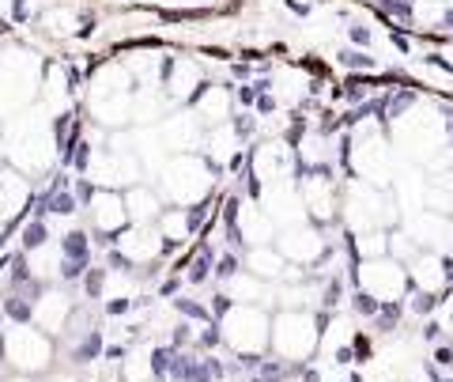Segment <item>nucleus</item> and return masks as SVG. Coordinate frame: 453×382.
I'll return each instance as SVG.
<instances>
[{
  "instance_id": "22",
  "label": "nucleus",
  "mask_w": 453,
  "mask_h": 382,
  "mask_svg": "<svg viewBox=\"0 0 453 382\" xmlns=\"http://www.w3.org/2000/svg\"><path fill=\"white\" fill-rule=\"evenodd\" d=\"M227 311H230V296H216V318L227 314Z\"/></svg>"
},
{
  "instance_id": "5",
  "label": "nucleus",
  "mask_w": 453,
  "mask_h": 382,
  "mask_svg": "<svg viewBox=\"0 0 453 382\" xmlns=\"http://www.w3.org/2000/svg\"><path fill=\"white\" fill-rule=\"evenodd\" d=\"M351 311L374 322V318H378V311H382V299L370 296V291H363V288H355V296H351Z\"/></svg>"
},
{
  "instance_id": "24",
  "label": "nucleus",
  "mask_w": 453,
  "mask_h": 382,
  "mask_svg": "<svg viewBox=\"0 0 453 382\" xmlns=\"http://www.w3.org/2000/svg\"><path fill=\"white\" fill-rule=\"evenodd\" d=\"M129 311V299H117V303H110V314H125Z\"/></svg>"
},
{
  "instance_id": "17",
  "label": "nucleus",
  "mask_w": 453,
  "mask_h": 382,
  "mask_svg": "<svg viewBox=\"0 0 453 382\" xmlns=\"http://www.w3.org/2000/svg\"><path fill=\"white\" fill-rule=\"evenodd\" d=\"M235 272H238V257H235V254L219 257V269H216V277H219V280H230Z\"/></svg>"
},
{
  "instance_id": "16",
  "label": "nucleus",
  "mask_w": 453,
  "mask_h": 382,
  "mask_svg": "<svg viewBox=\"0 0 453 382\" xmlns=\"http://www.w3.org/2000/svg\"><path fill=\"white\" fill-rule=\"evenodd\" d=\"M348 38L355 42V46H370V42H374L370 27H363V23H351V27H348Z\"/></svg>"
},
{
  "instance_id": "7",
  "label": "nucleus",
  "mask_w": 453,
  "mask_h": 382,
  "mask_svg": "<svg viewBox=\"0 0 453 382\" xmlns=\"http://www.w3.org/2000/svg\"><path fill=\"white\" fill-rule=\"evenodd\" d=\"M340 299H344V280L333 277V280L325 284V291H322V311H336Z\"/></svg>"
},
{
  "instance_id": "21",
  "label": "nucleus",
  "mask_w": 453,
  "mask_h": 382,
  "mask_svg": "<svg viewBox=\"0 0 453 382\" xmlns=\"http://www.w3.org/2000/svg\"><path fill=\"white\" fill-rule=\"evenodd\" d=\"M189 337H193V333H189V325H178V330H174V345H170V348H182V345H189Z\"/></svg>"
},
{
  "instance_id": "15",
  "label": "nucleus",
  "mask_w": 453,
  "mask_h": 382,
  "mask_svg": "<svg viewBox=\"0 0 453 382\" xmlns=\"http://www.w3.org/2000/svg\"><path fill=\"white\" fill-rule=\"evenodd\" d=\"M351 352H355L359 364H363V359H370V337L367 333H355V337H351Z\"/></svg>"
},
{
  "instance_id": "4",
  "label": "nucleus",
  "mask_w": 453,
  "mask_h": 382,
  "mask_svg": "<svg viewBox=\"0 0 453 382\" xmlns=\"http://www.w3.org/2000/svg\"><path fill=\"white\" fill-rule=\"evenodd\" d=\"M340 64H344L348 72H374L378 69V61H374L370 53H363V50H344L340 53Z\"/></svg>"
},
{
  "instance_id": "13",
  "label": "nucleus",
  "mask_w": 453,
  "mask_h": 382,
  "mask_svg": "<svg viewBox=\"0 0 453 382\" xmlns=\"http://www.w3.org/2000/svg\"><path fill=\"white\" fill-rule=\"evenodd\" d=\"M4 311L12 314L16 322H30V303H23V299H16V296L8 299V303H4Z\"/></svg>"
},
{
  "instance_id": "20",
  "label": "nucleus",
  "mask_w": 453,
  "mask_h": 382,
  "mask_svg": "<svg viewBox=\"0 0 453 382\" xmlns=\"http://www.w3.org/2000/svg\"><path fill=\"white\" fill-rule=\"evenodd\" d=\"M423 64H430V69H442V72H453V64H449L446 57H442V53H427Z\"/></svg>"
},
{
  "instance_id": "9",
  "label": "nucleus",
  "mask_w": 453,
  "mask_h": 382,
  "mask_svg": "<svg viewBox=\"0 0 453 382\" xmlns=\"http://www.w3.org/2000/svg\"><path fill=\"white\" fill-rule=\"evenodd\" d=\"M178 311L185 314V318H196V322H216L212 318V311H208V307H201V303H193V299H178Z\"/></svg>"
},
{
  "instance_id": "1",
  "label": "nucleus",
  "mask_w": 453,
  "mask_h": 382,
  "mask_svg": "<svg viewBox=\"0 0 453 382\" xmlns=\"http://www.w3.org/2000/svg\"><path fill=\"white\" fill-rule=\"evenodd\" d=\"M61 254L64 261H91V243H87L83 231H72L61 238Z\"/></svg>"
},
{
  "instance_id": "27",
  "label": "nucleus",
  "mask_w": 453,
  "mask_h": 382,
  "mask_svg": "<svg viewBox=\"0 0 453 382\" xmlns=\"http://www.w3.org/2000/svg\"><path fill=\"white\" fill-rule=\"evenodd\" d=\"M253 382H264V378H253Z\"/></svg>"
},
{
  "instance_id": "19",
  "label": "nucleus",
  "mask_w": 453,
  "mask_h": 382,
  "mask_svg": "<svg viewBox=\"0 0 453 382\" xmlns=\"http://www.w3.org/2000/svg\"><path fill=\"white\" fill-rule=\"evenodd\" d=\"M423 371H427V378H430V382H453V378L446 375V371H442L438 364H430V359H427V364H423Z\"/></svg>"
},
{
  "instance_id": "23",
  "label": "nucleus",
  "mask_w": 453,
  "mask_h": 382,
  "mask_svg": "<svg viewBox=\"0 0 453 382\" xmlns=\"http://www.w3.org/2000/svg\"><path fill=\"white\" fill-rule=\"evenodd\" d=\"M438 27H453V4L442 8V19H438Z\"/></svg>"
},
{
  "instance_id": "3",
  "label": "nucleus",
  "mask_w": 453,
  "mask_h": 382,
  "mask_svg": "<svg viewBox=\"0 0 453 382\" xmlns=\"http://www.w3.org/2000/svg\"><path fill=\"white\" fill-rule=\"evenodd\" d=\"M374 8H382L396 23H412L416 19V0H374Z\"/></svg>"
},
{
  "instance_id": "6",
  "label": "nucleus",
  "mask_w": 453,
  "mask_h": 382,
  "mask_svg": "<svg viewBox=\"0 0 453 382\" xmlns=\"http://www.w3.org/2000/svg\"><path fill=\"white\" fill-rule=\"evenodd\" d=\"M98 352H102V333L91 330V337H87V341L72 352V359H76V364H87V359H95Z\"/></svg>"
},
{
  "instance_id": "2",
  "label": "nucleus",
  "mask_w": 453,
  "mask_h": 382,
  "mask_svg": "<svg viewBox=\"0 0 453 382\" xmlns=\"http://www.w3.org/2000/svg\"><path fill=\"white\" fill-rule=\"evenodd\" d=\"M401 318H404V303H401V299L382 303L378 318H374V330H378V333H393L396 325H401Z\"/></svg>"
},
{
  "instance_id": "8",
  "label": "nucleus",
  "mask_w": 453,
  "mask_h": 382,
  "mask_svg": "<svg viewBox=\"0 0 453 382\" xmlns=\"http://www.w3.org/2000/svg\"><path fill=\"white\" fill-rule=\"evenodd\" d=\"M42 243H46V224H42V220L27 224L23 227V250H38Z\"/></svg>"
},
{
  "instance_id": "26",
  "label": "nucleus",
  "mask_w": 453,
  "mask_h": 382,
  "mask_svg": "<svg viewBox=\"0 0 453 382\" xmlns=\"http://www.w3.org/2000/svg\"><path fill=\"white\" fill-rule=\"evenodd\" d=\"M348 382H359V375H351V378H348Z\"/></svg>"
},
{
  "instance_id": "25",
  "label": "nucleus",
  "mask_w": 453,
  "mask_h": 382,
  "mask_svg": "<svg viewBox=\"0 0 453 382\" xmlns=\"http://www.w3.org/2000/svg\"><path fill=\"white\" fill-rule=\"evenodd\" d=\"M302 378H306V382H322V371H314V367H302Z\"/></svg>"
},
{
  "instance_id": "10",
  "label": "nucleus",
  "mask_w": 453,
  "mask_h": 382,
  "mask_svg": "<svg viewBox=\"0 0 453 382\" xmlns=\"http://www.w3.org/2000/svg\"><path fill=\"white\" fill-rule=\"evenodd\" d=\"M102 280H106V272H102V269H87V277H83V291H87V299H98V296H102Z\"/></svg>"
},
{
  "instance_id": "12",
  "label": "nucleus",
  "mask_w": 453,
  "mask_h": 382,
  "mask_svg": "<svg viewBox=\"0 0 453 382\" xmlns=\"http://www.w3.org/2000/svg\"><path fill=\"white\" fill-rule=\"evenodd\" d=\"M423 341L427 345H442V341H446V325H442L438 318H427L423 322Z\"/></svg>"
},
{
  "instance_id": "18",
  "label": "nucleus",
  "mask_w": 453,
  "mask_h": 382,
  "mask_svg": "<svg viewBox=\"0 0 453 382\" xmlns=\"http://www.w3.org/2000/svg\"><path fill=\"white\" fill-rule=\"evenodd\" d=\"M219 341H223V333H219V325H216V322H208V325H204V333H201V345H204V348H216Z\"/></svg>"
},
{
  "instance_id": "11",
  "label": "nucleus",
  "mask_w": 453,
  "mask_h": 382,
  "mask_svg": "<svg viewBox=\"0 0 453 382\" xmlns=\"http://www.w3.org/2000/svg\"><path fill=\"white\" fill-rule=\"evenodd\" d=\"M208 269H212V250H201V257L193 261V272H189V280H193V284L208 280Z\"/></svg>"
},
{
  "instance_id": "14",
  "label": "nucleus",
  "mask_w": 453,
  "mask_h": 382,
  "mask_svg": "<svg viewBox=\"0 0 453 382\" xmlns=\"http://www.w3.org/2000/svg\"><path fill=\"white\" fill-rule=\"evenodd\" d=\"M87 269H91V261H64L61 277L64 280H80V277H87Z\"/></svg>"
}]
</instances>
